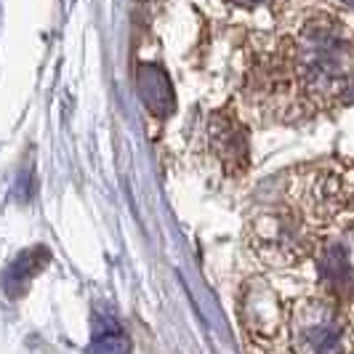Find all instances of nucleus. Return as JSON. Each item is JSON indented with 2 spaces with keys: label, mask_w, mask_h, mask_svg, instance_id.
<instances>
[{
  "label": "nucleus",
  "mask_w": 354,
  "mask_h": 354,
  "mask_svg": "<svg viewBox=\"0 0 354 354\" xmlns=\"http://www.w3.org/2000/svg\"><path fill=\"white\" fill-rule=\"evenodd\" d=\"M245 240L250 253L264 266L274 269L301 264L317 250L309 218L290 203L266 205L253 213L245 227Z\"/></svg>",
  "instance_id": "f03ea898"
},
{
  "label": "nucleus",
  "mask_w": 354,
  "mask_h": 354,
  "mask_svg": "<svg viewBox=\"0 0 354 354\" xmlns=\"http://www.w3.org/2000/svg\"><path fill=\"white\" fill-rule=\"evenodd\" d=\"M290 67L306 102L328 106L352 86L354 51L344 24L330 17L306 21L290 43Z\"/></svg>",
  "instance_id": "f257e3e1"
},
{
  "label": "nucleus",
  "mask_w": 354,
  "mask_h": 354,
  "mask_svg": "<svg viewBox=\"0 0 354 354\" xmlns=\"http://www.w3.org/2000/svg\"><path fill=\"white\" fill-rule=\"evenodd\" d=\"M317 266L322 274V283L328 288V296L333 299H354V266L349 261V253L338 243L317 245Z\"/></svg>",
  "instance_id": "0eeeda50"
},
{
  "label": "nucleus",
  "mask_w": 354,
  "mask_h": 354,
  "mask_svg": "<svg viewBox=\"0 0 354 354\" xmlns=\"http://www.w3.org/2000/svg\"><path fill=\"white\" fill-rule=\"evenodd\" d=\"M48 259H51V256L46 253V248H43V245H35L32 250L21 253L17 261L11 264L8 274H6V285H8V290H11L14 296H19V293L27 288L30 277H35L37 272L48 264Z\"/></svg>",
  "instance_id": "1a4fd4ad"
},
{
  "label": "nucleus",
  "mask_w": 354,
  "mask_h": 354,
  "mask_svg": "<svg viewBox=\"0 0 354 354\" xmlns=\"http://www.w3.org/2000/svg\"><path fill=\"white\" fill-rule=\"evenodd\" d=\"M131 338L120 328V322L112 315H96L93 317V333H91L88 354H128Z\"/></svg>",
  "instance_id": "6e6552de"
},
{
  "label": "nucleus",
  "mask_w": 354,
  "mask_h": 354,
  "mask_svg": "<svg viewBox=\"0 0 354 354\" xmlns=\"http://www.w3.org/2000/svg\"><path fill=\"white\" fill-rule=\"evenodd\" d=\"M234 6H243V8H256V6H261L266 0H232Z\"/></svg>",
  "instance_id": "9d476101"
},
{
  "label": "nucleus",
  "mask_w": 354,
  "mask_h": 354,
  "mask_svg": "<svg viewBox=\"0 0 354 354\" xmlns=\"http://www.w3.org/2000/svg\"><path fill=\"white\" fill-rule=\"evenodd\" d=\"M237 315H240L243 330L261 344H272L274 338H280L288 325V309L283 299L264 277L245 280L237 301Z\"/></svg>",
  "instance_id": "20e7f679"
},
{
  "label": "nucleus",
  "mask_w": 354,
  "mask_h": 354,
  "mask_svg": "<svg viewBox=\"0 0 354 354\" xmlns=\"http://www.w3.org/2000/svg\"><path fill=\"white\" fill-rule=\"evenodd\" d=\"M290 354H352L354 328L333 296H304L288 309Z\"/></svg>",
  "instance_id": "7ed1b4c3"
},
{
  "label": "nucleus",
  "mask_w": 354,
  "mask_h": 354,
  "mask_svg": "<svg viewBox=\"0 0 354 354\" xmlns=\"http://www.w3.org/2000/svg\"><path fill=\"white\" fill-rule=\"evenodd\" d=\"M349 189L333 171H312L296 189V208L312 221H328L349 205Z\"/></svg>",
  "instance_id": "39448f33"
},
{
  "label": "nucleus",
  "mask_w": 354,
  "mask_h": 354,
  "mask_svg": "<svg viewBox=\"0 0 354 354\" xmlns=\"http://www.w3.org/2000/svg\"><path fill=\"white\" fill-rule=\"evenodd\" d=\"M208 139L224 171L243 174L248 168V131L232 109H221L213 115L208 123Z\"/></svg>",
  "instance_id": "423d86ee"
}]
</instances>
